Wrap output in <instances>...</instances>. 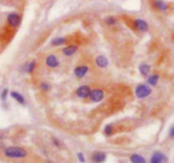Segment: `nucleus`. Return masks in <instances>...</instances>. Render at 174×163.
<instances>
[{
  "label": "nucleus",
  "instance_id": "nucleus-8",
  "mask_svg": "<svg viewBox=\"0 0 174 163\" xmlns=\"http://www.w3.org/2000/svg\"><path fill=\"white\" fill-rule=\"evenodd\" d=\"M89 72V65L86 63H80L74 69V75L76 78L82 79Z\"/></svg>",
  "mask_w": 174,
  "mask_h": 163
},
{
  "label": "nucleus",
  "instance_id": "nucleus-24",
  "mask_svg": "<svg viewBox=\"0 0 174 163\" xmlns=\"http://www.w3.org/2000/svg\"><path fill=\"white\" fill-rule=\"evenodd\" d=\"M8 94H9V91H8L7 88H5V89L2 91V93H1V99H2V100H5L7 99Z\"/></svg>",
  "mask_w": 174,
  "mask_h": 163
},
{
  "label": "nucleus",
  "instance_id": "nucleus-17",
  "mask_svg": "<svg viewBox=\"0 0 174 163\" xmlns=\"http://www.w3.org/2000/svg\"><path fill=\"white\" fill-rule=\"evenodd\" d=\"M105 158H106V156H105V155L104 153L102 152L95 153V154H94L93 156H92L93 161H94L95 162H97V163H101L103 162V161H105Z\"/></svg>",
  "mask_w": 174,
  "mask_h": 163
},
{
  "label": "nucleus",
  "instance_id": "nucleus-21",
  "mask_svg": "<svg viewBox=\"0 0 174 163\" xmlns=\"http://www.w3.org/2000/svg\"><path fill=\"white\" fill-rule=\"evenodd\" d=\"M39 87L44 92H48L51 89V85L47 82H41L39 83Z\"/></svg>",
  "mask_w": 174,
  "mask_h": 163
},
{
  "label": "nucleus",
  "instance_id": "nucleus-10",
  "mask_svg": "<svg viewBox=\"0 0 174 163\" xmlns=\"http://www.w3.org/2000/svg\"><path fill=\"white\" fill-rule=\"evenodd\" d=\"M167 156L161 152H155L150 158V163H167Z\"/></svg>",
  "mask_w": 174,
  "mask_h": 163
},
{
  "label": "nucleus",
  "instance_id": "nucleus-18",
  "mask_svg": "<svg viewBox=\"0 0 174 163\" xmlns=\"http://www.w3.org/2000/svg\"><path fill=\"white\" fill-rule=\"evenodd\" d=\"M158 81H159V75L153 74V75L148 76L147 83L149 86H156V84L158 83Z\"/></svg>",
  "mask_w": 174,
  "mask_h": 163
},
{
  "label": "nucleus",
  "instance_id": "nucleus-22",
  "mask_svg": "<svg viewBox=\"0 0 174 163\" xmlns=\"http://www.w3.org/2000/svg\"><path fill=\"white\" fill-rule=\"evenodd\" d=\"M21 0H0V3L4 5H15L20 3Z\"/></svg>",
  "mask_w": 174,
  "mask_h": 163
},
{
  "label": "nucleus",
  "instance_id": "nucleus-13",
  "mask_svg": "<svg viewBox=\"0 0 174 163\" xmlns=\"http://www.w3.org/2000/svg\"><path fill=\"white\" fill-rule=\"evenodd\" d=\"M37 68V61L36 60H31V61L26 62L24 64L22 70L24 71V72L27 74H33Z\"/></svg>",
  "mask_w": 174,
  "mask_h": 163
},
{
  "label": "nucleus",
  "instance_id": "nucleus-25",
  "mask_svg": "<svg viewBox=\"0 0 174 163\" xmlns=\"http://www.w3.org/2000/svg\"><path fill=\"white\" fill-rule=\"evenodd\" d=\"M77 156H78V159H79L81 162H84V161H85V158H84V156L83 153H78Z\"/></svg>",
  "mask_w": 174,
  "mask_h": 163
},
{
  "label": "nucleus",
  "instance_id": "nucleus-9",
  "mask_svg": "<svg viewBox=\"0 0 174 163\" xmlns=\"http://www.w3.org/2000/svg\"><path fill=\"white\" fill-rule=\"evenodd\" d=\"M79 47L75 44H71L68 45H65V47H63L60 49L61 51V54L65 56V57H70V56H72L74 54H76L77 50H78Z\"/></svg>",
  "mask_w": 174,
  "mask_h": 163
},
{
  "label": "nucleus",
  "instance_id": "nucleus-26",
  "mask_svg": "<svg viewBox=\"0 0 174 163\" xmlns=\"http://www.w3.org/2000/svg\"><path fill=\"white\" fill-rule=\"evenodd\" d=\"M169 134H170V136L172 138H174V126H172V127L170 128Z\"/></svg>",
  "mask_w": 174,
  "mask_h": 163
},
{
  "label": "nucleus",
  "instance_id": "nucleus-23",
  "mask_svg": "<svg viewBox=\"0 0 174 163\" xmlns=\"http://www.w3.org/2000/svg\"><path fill=\"white\" fill-rule=\"evenodd\" d=\"M112 133H113V126H112V125H111V124H109V125H107V126L105 127V135H107V136H110Z\"/></svg>",
  "mask_w": 174,
  "mask_h": 163
},
{
  "label": "nucleus",
  "instance_id": "nucleus-12",
  "mask_svg": "<svg viewBox=\"0 0 174 163\" xmlns=\"http://www.w3.org/2000/svg\"><path fill=\"white\" fill-rule=\"evenodd\" d=\"M152 6L156 10L160 12H164L168 9V5L163 0H152Z\"/></svg>",
  "mask_w": 174,
  "mask_h": 163
},
{
  "label": "nucleus",
  "instance_id": "nucleus-20",
  "mask_svg": "<svg viewBox=\"0 0 174 163\" xmlns=\"http://www.w3.org/2000/svg\"><path fill=\"white\" fill-rule=\"evenodd\" d=\"M105 23L107 25H110V26H112V25H115L117 24V19L114 16H107L106 18L105 19Z\"/></svg>",
  "mask_w": 174,
  "mask_h": 163
},
{
  "label": "nucleus",
  "instance_id": "nucleus-1",
  "mask_svg": "<svg viewBox=\"0 0 174 163\" xmlns=\"http://www.w3.org/2000/svg\"><path fill=\"white\" fill-rule=\"evenodd\" d=\"M4 156L9 158L13 159H19V158H24L27 156V152L25 149L18 146H10L4 149Z\"/></svg>",
  "mask_w": 174,
  "mask_h": 163
},
{
  "label": "nucleus",
  "instance_id": "nucleus-5",
  "mask_svg": "<svg viewBox=\"0 0 174 163\" xmlns=\"http://www.w3.org/2000/svg\"><path fill=\"white\" fill-rule=\"evenodd\" d=\"M133 28L139 33H146L149 30V24L143 19H133L132 21Z\"/></svg>",
  "mask_w": 174,
  "mask_h": 163
},
{
  "label": "nucleus",
  "instance_id": "nucleus-15",
  "mask_svg": "<svg viewBox=\"0 0 174 163\" xmlns=\"http://www.w3.org/2000/svg\"><path fill=\"white\" fill-rule=\"evenodd\" d=\"M10 96L14 99L18 104H20V105H25V103H26L25 98H24V96H23L21 94H20L19 92L12 91V92H10Z\"/></svg>",
  "mask_w": 174,
  "mask_h": 163
},
{
  "label": "nucleus",
  "instance_id": "nucleus-11",
  "mask_svg": "<svg viewBox=\"0 0 174 163\" xmlns=\"http://www.w3.org/2000/svg\"><path fill=\"white\" fill-rule=\"evenodd\" d=\"M95 65L100 69H105L109 65V60L104 55H98L95 60Z\"/></svg>",
  "mask_w": 174,
  "mask_h": 163
},
{
  "label": "nucleus",
  "instance_id": "nucleus-14",
  "mask_svg": "<svg viewBox=\"0 0 174 163\" xmlns=\"http://www.w3.org/2000/svg\"><path fill=\"white\" fill-rule=\"evenodd\" d=\"M70 42L69 38L67 37H55L51 41V44L52 46L55 47H59V46H62V45H65Z\"/></svg>",
  "mask_w": 174,
  "mask_h": 163
},
{
  "label": "nucleus",
  "instance_id": "nucleus-16",
  "mask_svg": "<svg viewBox=\"0 0 174 163\" xmlns=\"http://www.w3.org/2000/svg\"><path fill=\"white\" fill-rule=\"evenodd\" d=\"M139 70V72L143 76H149V72H150V66L147 64H142L139 65L138 67Z\"/></svg>",
  "mask_w": 174,
  "mask_h": 163
},
{
  "label": "nucleus",
  "instance_id": "nucleus-19",
  "mask_svg": "<svg viewBox=\"0 0 174 163\" xmlns=\"http://www.w3.org/2000/svg\"><path fill=\"white\" fill-rule=\"evenodd\" d=\"M130 161L132 163H146L145 157L138 154L132 155L130 156Z\"/></svg>",
  "mask_w": 174,
  "mask_h": 163
},
{
  "label": "nucleus",
  "instance_id": "nucleus-7",
  "mask_svg": "<svg viewBox=\"0 0 174 163\" xmlns=\"http://www.w3.org/2000/svg\"><path fill=\"white\" fill-rule=\"evenodd\" d=\"M104 98H105V91L102 88L96 87V88H94L91 90L88 99L93 103H99V102L102 101Z\"/></svg>",
  "mask_w": 174,
  "mask_h": 163
},
{
  "label": "nucleus",
  "instance_id": "nucleus-2",
  "mask_svg": "<svg viewBox=\"0 0 174 163\" xmlns=\"http://www.w3.org/2000/svg\"><path fill=\"white\" fill-rule=\"evenodd\" d=\"M4 21L11 29L15 31L18 29V27L21 24L22 16L18 12H10L6 15Z\"/></svg>",
  "mask_w": 174,
  "mask_h": 163
},
{
  "label": "nucleus",
  "instance_id": "nucleus-6",
  "mask_svg": "<svg viewBox=\"0 0 174 163\" xmlns=\"http://www.w3.org/2000/svg\"><path fill=\"white\" fill-rule=\"evenodd\" d=\"M92 88L88 85H82L76 89L75 95L81 99H88Z\"/></svg>",
  "mask_w": 174,
  "mask_h": 163
},
{
  "label": "nucleus",
  "instance_id": "nucleus-3",
  "mask_svg": "<svg viewBox=\"0 0 174 163\" xmlns=\"http://www.w3.org/2000/svg\"><path fill=\"white\" fill-rule=\"evenodd\" d=\"M44 65L49 69H57L60 65V60L57 54L54 53L47 54L44 58Z\"/></svg>",
  "mask_w": 174,
  "mask_h": 163
},
{
  "label": "nucleus",
  "instance_id": "nucleus-4",
  "mask_svg": "<svg viewBox=\"0 0 174 163\" xmlns=\"http://www.w3.org/2000/svg\"><path fill=\"white\" fill-rule=\"evenodd\" d=\"M136 97L138 99H145L151 94V88L148 84L140 83L136 86L134 89Z\"/></svg>",
  "mask_w": 174,
  "mask_h": 163
}]
</instances>
